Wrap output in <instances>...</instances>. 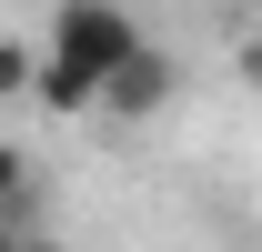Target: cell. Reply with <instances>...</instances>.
Returning <instances> with one entry per match:
<instances>
[{"mask_svg":"<svg viewBox=\"0 0 262 252\" xmlns=\"http://www.w3.org/2000/svg\"><path fill=\"white\" fill-rule=\"evenodd\" d=\"M141 51H151V40H141V20H131V0H51L40 101H51V111H101Z\"/></svg>","mask_w":262,"mask_h":252,"instance_id":"1","label":"cell"},{"mask_svg":"<svg viewBox=\"0 0 262 252\" xmlns=\"http://www.w3.org/2000/svg\"><path fill=\"white\" fill-rule=\"evenodd\" d=\"M162 101H171V61H162V51H141V61L121 71V91L101 101V111H121V121H141V111H162Z\"/></svg>","mask_w":262,"mask_h":252,"instance_id":"2","label":"cell"}]
</instances>
